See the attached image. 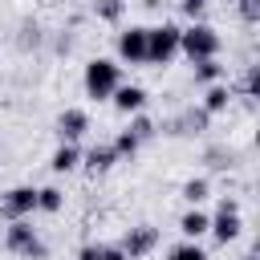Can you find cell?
<instances>
[{"instance_id": "2e32d148", "label": "cell", "mask_w": 260, "mask_h": 260, "mask_svg": "<svg viewBox=\"0 0 260 260\" xmlns=\"http://www.w3.org/2000/svg\"><path fill=\"white\" fill-rule=\"evenodd\" d=\"M93 16L106 24H118L126 16V0H93Z\"/></svg>"}, {"instance_id": "83f0119b", "label": "cell", "mask_w": 260, "mask_h": 260, "mask_svg": "<svg viewBox=\"0 0 260 260\" xmlns=\"http://www.w3.org/2000/svg\"><path fill=\"white\" fill-rule=\"evenodd\" d=\"M240 260H256V252H244V256H240Z\"/></svg>"}, {"instance_id": "5bb4252c", "label": "cell", "mask_w": 260, "mask_h": 260, "mask_svg": "<svg viewBox=\"0 0 260 260\" xmlns=\"http://www.w3.org/2000/svg\"><path fill=\"white\" fill-rule=\"evenodd\" d=\"M81 162H85V171H89V175H106V171L118 162V154H114V146H110V142H102V146H93L89 154H81Z\"/></svg>"}, {"instance_id": "7402d4cb", "label": "cell", "mask_w": 260, "mask_h": 260, "mask_svg": "<svg viewBox=\"0 0 260 260\" xmlns=\"http://www.w3.org/2000/svg\"><path fill=\"white\" fill-rule=\"evenodd\" d=\"M154 130H158V126H154V122L138 110V114H134V122H130V134H134L138 142H150V138H154Z\"/></svg>"}, {"instance_id": "9a60e30c", "label": "cell", "mask_w": 260, "mask_h": 260, "mask_svg": "<svg viewBox=\"0 0 260 260\" xmlns=\"http://www.w3.org/2000/svg\"><path fill=\"white\" fill-rule=\"evenodd\" d=\"M65 207V191L61 187H37V211H61Z\"/></svg>"}, {"instance_id": "d6986e66", "label": "cell", "mask_w": 260, "mask_h": 260, "mask_svg": "<svg viewBox=\"0 0 260 260\" xmlns=\"http://www.w3.org/2000/svg\"><path fill=\"white\" fill-rule=\"evenodd\" d=\"M179 195H183V199H187V203H191V207H199V203H203V199H207V195H211V183H207V179H203V175H199V179H187V183H183V191H179Z\"/></svg>"}, {"instance_id": "ac0fdd59", "label": "cell", "mask_w": 260, "mask_h": 260, "mask_svg": "<svg viewBox=\"0 0 260 260\" xmlns=\"http://www.w3.org/2000/svg\"><path fill=\"white\" fill-rule=\"evenodd\" d=\"M195 81H199V85H211V81H223V65H219V57H207V61H195Z\"/></svg>"}, {"instance_id": "52a82bcc", "label": "cell", "mask_w": 260, "mask_h": 260, "mask_svg": "<svg viewBox=\"0 0 260 260\" xmlns=\"http://www.w3.org/2000/svg\"><path fill=\"white\" fill-rule=\"evenodd\" d=\"M114 49H118V61H126V65H146V24L122 28L118 41H114Z\"/></svg>"}, {"instance_id": "4316f807", "label": "cell", "mask_w": 260, "mask_h": 260, "mask_svg": "<svg viewBox=\"0 0 260 260\" xmlns=\"http://www.w3.org/2000/svg\"><path fill=\"white\" fill-rule=\"evenodd\" d=\"M223 158H228V154H223V150H219V146H211V150H207V162H211V167H215V171H223V167H228V162H223Z\"/></svg>"}, {"instance_id": "7c38bea8", "label": "cell", "mask_w": 260, "mask_h": 260, "mask_svg": "<svg viewBox=\"0 0 260 260\" xmlns=\"http://www.w3.org/2000/svg\"><path fill=\"white\" fill-rule=\"evenodd\" d=\"M207 228H211V215H207L203 207H187V211H183V219H179L183 240H199V236H207Z\"/></svg>"}, {"instance_id": "5b68a950", "label": "cell", "mask_w": 260, "mask_h": 260, "mask_svg": "<svg viewBox=\"0 0 260 260\" xmlns=\"http://www.w3.org/2000/svg\"><path fill=\"white\" fill-rule=\"evenodd\" d=\"M211 236H215V244H232L240 232H244V219H240V199H219V207H215V215H211V228H207Z\"/></svg>"}, {"instance_id": "ba28073f", "label": "cell", "mask_w": 260, "mask_h": 260, "mask_svg": "<svg viewBox=\"0 0 260 260\" xmlns=\"http://www.w3.org/2000/svg\"><path fill=\"white\" fill-rule=\"evenodd\" d=\"M37 211V187H8L0 195V215L4 219H28Z\"/></svg>"}, {"instance_id": "8992f818", "label": "cell", "mask_w": 260, "mask_h": 260, "mask_svg": "<svg viewBox=\"0 0 260 260\" xmlns=\"http://www.w3.org/2000/svg\"><path fill=\"white\" fill-rule=\"evenodd\" d=\"M118 248L130 260H142V256H150L158 248V228L154 223H134V228H126V236L118 240Z\"/></svg>"}, {"instance_id": "484cf974", "label": "cell", "mask_w": 260, "mask_h": 260, "mask_svg": "<svg viewBox=\"0 0 260 260\" xmlns=\"http://www.w3.org/2000/svg\"><path fill=\"white\" fill-rule=\"evenodd\" d=\"M77 260H102V244H81Z\"/></svg>"}, {"instance_id": "277c9868", "label": "cell", "mask_w": 260, "mask_h": 260, "mask_svg": "<svg viewBox=\"0 0 260 260\" xmlns=\"http://www.w3.org/2000/svg\"><path fill=\"white\" fill-rule=\"evenodd\" d=\"M4 248L12 256H24V260H45V240L37 236V228L28 219H8L4 228Z\"/></svg>"}, {"instance_id": "8fae6325", "label": "cell", "mask_w": 260, "mask_h": 260, "mask_svg": "<svg viewBox=\"0 0 260 260\" xmlns=\"http://www.w3.org/2000/svg\"><path fill=\"white\" fill-rule=\"evenodd\" d=\"M110 102H114V110H118V114H138V110L146 106V89H142V85H126V81H122V85L110 93Z\"/></svg>"}, {"instance_id": "cb8c5ba5", "label": "cell", "mask_w": 260, "mask_h": 260, "mask_svg": "<svg viewBox=\"0 0 260 260\" xmlns=\"http://www.w3.org/2000/svg\"><path fill=\"white\" fill-rule=\"evenodd\" d=\"M179 8H183V16H187V20H203L207 0H179Z\"/></svg>"}, {"instance_id": "30bf717a", "label": "cell", "mask_w": 260, "mask_h": 260, "mask_svg": "<svg viewBox=\"0 0 260 260\" xmlns=\"http://www.w3.org/2000/svg\"><path fill=\"white\" fill-rule=\"evenodd\" d=\"M232 98H236V89H232L228 81H211V85L203 89V102H199V110H203L207 118H215V114H223V110L232 106Z\"/></svg>"}, {"instance_id": "9c48e42d", "label": "cell", "mask_w": 260, "mask_h": 260, "mask_svg": "<svg viewBox=\"0 0 260 260\" xmlns=\"http://www.w3.org/2000/svg\"><path fill=\"white\" fill-rule=\"evenodd\" d=\"M85 130H89V114H85V110H77V106L61 110V118H57L61 142H77V138H85Z\"/></svg>"}, {"instance_id": "ffe728a7", "label": "cell", "mask_w": 260, "mask_h": 260, "mask_svg": "<svg viewBox=\"0 0 260 260\" xmlns=\"http://www.w3.org/2000/svg\"><path fill=\"white\" fill-rule=\"evenodd\" d=\"M110 146H114V154H118V158H134V154H138V146H142V142H138V138H134V134H130V130H122V134H118V138H114V142H110Z\"/></svg>"}, {"instance_id": "7a4b0ae2", "label": "cell", "mask_w": 260, "mask_h": 260, "mask_svg": "<svg viewBox=\"0 0 260 260\" xmlns=\"http://www.w3.org/2000/svg\"><path fill=\"white\" fill-rule=\"evenodd\" d=\"M219 32L207 24V20H191L187 28H179V53L195 65V61H207V57H219Z\"/></svg>"}, {"instance_id": "6da1fadb", "label": "cell", "mask_w": 260, "mask_h": 260, "mask_svg": "<svg viewBox=\"0 0 260 260\" xmlns=\"http://www.w3.org/2000/svg\"><path fill=\"white\" fill-rule=\"evenodd\" d=\"M81 85H85V98H93V102H110V93L122 85V65H118L114 57H93V61H85Z\"/></svg>"}, {"instance_id": "e0dca14e", "label": "cell", "mask_w": 260, "mask_h": 260, "mask_svg": "<svg viewBox=\"0 0 260 260\" xmlns=\"http://www.w3.org/2000/svg\"><path fill=\"white\" fill-rule=\"evenodd\" d=\"M167 260H211V256H207V248L199 240H183V244H175L167 252Z\"/></svg>"}, {"instance_id": "f546056e", "label": "cell", "mask_w": 260, "mask_h": 260, "mask_svg": "<svg viewBox=\"0 0 260 260\" xmlns=\"http://www.w3.org/2000/svg\"><path fill=\"white\" fill-rule=\"evenodd\" d=\"M228 4H236V0H228Z\"/></svg>"}, {"instance_id": "603a6c76", "label": "cell", "mask_w": 260, "mask_h": 260, "mask_svg": "<svg viewBox=\"0 0 260 260\" xmlns=\"http://www.w3.org/2000/svg\"><path fill=\"white\" fill-rule=\"evenodd\" d=\"M236 12L244 24H260V0H236Z\"/></svg>"}, {"instance_id": "3957f363", "label": "cell", "mask_w": 260, "mask_h": 260, "mask_svg": "<svg viewBox=\"0 0 260 260\" xmlns=\"http://www.w3.org/2000/svg\"><path fill=\"white\" fill-rule=\"evenodd\" d=\"M175 57H179V24L162 20L146 28V65H171Z\"/></svg>"}, {"instance_id": "44dd1931", "label": "cell", "mask_w": 260, "mask_h": 260, "mask_svg": "<svg viewBox=\"0 0 260 260\" xmlns=\"http://www.w3.org/2000/svg\"><path fill=\"white\" fill-rule=\"evenodd\" d=\"M240 98H260V65H248V73H244V81H240Z\"/></svg>"}, {"instance_id": "f1b7e54d", "label": "cell", "mask_w": 260, "mask_h": 260, "mask_svg": "<svg viewBox=\"0 0 260 260\" xmlns=\"http://www.w3.org/2000/svg\"><path fill=\"white\" fill-rule=\"evenodd\" d=\"M57 4H69V0H57Z\"/></svg>"}, {"instance_id": "4fadbf2b", "label": "cell", "mask_w": 260, "mask_h": 260, "mask_svg": "<svg viewBox=\"0 0 260 260\" xmlns=\"http://www.w3.org/2000/svg\"><path fill=\"white\" fill-rule=\"evenodd\" d=\"M49 167H53L57 175H69V171H77V167H81V150H77V142H61V146L53 150Z\"/></svg>"}, {"instance_id": "d4e9b609", "label": "cell", "mask_w": 260, "mask_h": 260, "mask_svg": "<svg viewBox=\"0 0 260 260\" xmlns=\"http://www.w3.org/2000/svg\"><path fill=\"white\" fill-rule=\"evenodd\" d=\"M102 260H130V256H126L118 244H102Z\"/></svg>"}]
</instances>
